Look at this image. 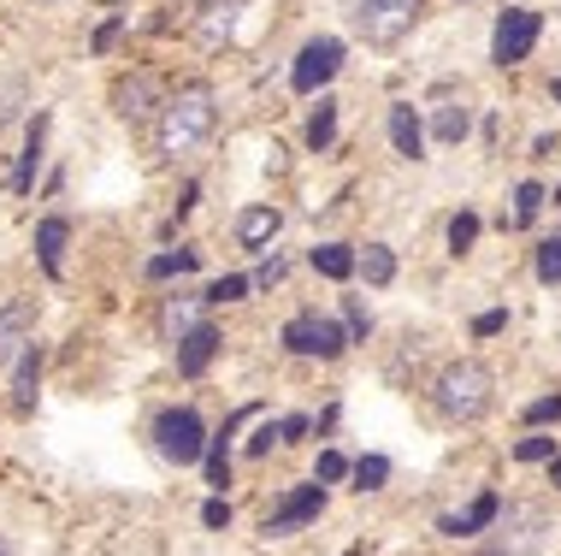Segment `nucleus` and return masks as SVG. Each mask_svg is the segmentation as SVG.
I'll return each mask as SVG.
<instances>
[{
	"label": "nucleus",
	"instance_id": "f257e3e1",
	"mask_svg": "<svg viewBox=\"0 0 561 556\" xmlns=\"http://www.w3.org/2000/svg\"><path fill=\"white\" fill-rule=\"evenodd\" d=\"M214 125H219V95H214V83H202V78L178 83L172 95H165L160 118H154V148H160V160H190L195 148L214 137Z\"/></svg>",
	"mask_w": 561,
	"mask_h": 556
},
{
	"label": "nucleus",
	"instance_id": "f03ea898",
	"mask_svg": "<svg viewBox=\"0 0 561 556\" xmlns=\"http://www.w3.org/2000/svg\"><path fill=\"white\" fill-rule=\"evenodd\" d=\"M432 402L444 420H461V427H473V420L491 415L496 402V373L479 362V355H461V362H449L444 373L432 379Z\"/></svg>",
	"mask_w": 561,
	"mask_h": 556
},
{
	"label": "nucleus",
	"instance_id": "7ed1b4c3",
	"mask_svg": "<svg viewBox=\"0 0 561 556\" xmlns=\"http://www.w3.org/2000/svg\"><path fill=\"white\" fill-rule=\"evenodd\" d=\"M420 0H348V30H355L367 48H397L414 30Z\"/></svg>",
	"mask_w": 561,
	"mask_h": 556
},
{
	"label": "nucleus",
	"instance_id": "20e7f679",
	"mask_svg": "<svg viewBox=\"0 0 561 556\" xmlns=\"http://www.w3.org/2000/svg\"><path fill=\"white\" fill-rule=\"evenodd\" d=\"M154 450L165 462H178V468H190V462L207 456V427L195 409H165L154 420Z\"/></svg>",
	"mask_w": 561,
	"mask_h": 556
},
{
	"label": "nucleus",
	"instance_id": "39448f33",
	"mask_svg": "<svg viewBox=\"0 0 561 556\" xmlns=\"http://www.w3.org/2000/svg\"><path fill=\"white\" fill-rule=\"evenodd\" d=\"M538 36H543V19H538V12H533V7H508L503 19H496L491 59H496L503 71H508V66H520V59L538 48Z\"/></svg>",
	"mask_w": 561,
	"mask_h": 556
},
{
	"label": "nucleus",
	"instance_id": "423d86ee",
	"mask_svg": "<svg viewBox=\"0 0 561 556\" xmlns=\"http://www.w3.org/2000/svg\"><path fill=\"white\" fill-rule=\"evenodd\" d=\"M348 326H331V320H313V314H301V320L284 326V350L290 355H320V362H337L348 350Z\"/></svg>",
	"mask_w": 561,
	"mask_h": 556
},
{
	"label": "nucleus",
	"instance_id": "0eeeda50",
	"mask_svg": "<svg viewBox=\"0 0 561 556\" xmlns=\"http://www.w3.org/2000/svg\"><path fill=\"white\" fill-rule=\"evenodd\" d=\"M337 71H343V42L337 36H313L290 66V89L296 95H313V89H325Z\"/></svg>",
	"mask_w": 561,
	"mask_h": 556
},
{
	"label": "nucleus",
	"instance_id": "6e6552de",
	"mask_svg": "<svg viewBox=\"0 0 561 556\" xmlns=\"http://www.w3.org/2000/svg\"><path fill=\"white\" fill-rule=\"evenodd\" d=\"M237 19H242V0H207V7L190 19L195 48H202V54H219L225 42L237 36Z\"/></svg>",
	"mask_w": 561,
	"mask_h": 556
},
{
	"label": "nucleus",
	"instance_id": "1a4fd4ad",
	"mask_svg": "<svg viewBox=\"0 0 561 556\" xmlns=\"http://www.w3.org/2000/svg\"><path fill=\"white\" fill-rule=\"evenodd\" d=\"M325 509V479H313V486H301V491H290L278 509L266 515V538H290L296 527H308L313 515Z\"/></svg>",
	"mask_w": 561,
	"mask_h": 556
},
{
	"label": "nucleus",
	"instance_id": "9d476101",
	"mask_svg": "<svg viewBox=\"0 0 561 556\" xmlns=\"http://www.w3.org/2000/svg\"><path fill=\"white\" fill-rule=\"evenodd\" d=\"M242 420H254V409H237V415L214 432V439H207V456H202V462H207V486H214V491L231 486V439H237Z\"/></svg>",
	"mask_w": 561,
	"mask_h": 556
},
{
	"label": "nucleus",
	"instance_id": "9b49d317",
	"mask_svg": "<svg viewBox=\"0 0 561 556\" xmlns=\"http://www.w3.org/2000/svg\"><path fill=\"white\" fill-rule=\"evenodd\" d=\"M113 101H118V118H130V125H142L148 113L165 107V101L154 95V78H148V71H130V78L113 89Z\"/></svg>",
	"mask_w": 561,
	"mask_h": 556
},
{
	"label": "nucleus",
	"instance_id": "f8f14e48",
	"mask_svg": "<svg viewBox=\"0 0 561 556\" xmlns=\"http://www.w3.org/2000/svg\"><path fill=\"white\" fill-rule=\"evenodd\" d=\"M219 332H214V326H195V332H184V338H178V373H184V379H202V373H207V362H214V355H219Z\"/></svg>",
	"mask_w": 561,
	"mask_h": 556
},
{
	"label": "nucleus",
	"instance_id": "ddd939ff",
	"mask_svg": "<svg viewBox=\"0 0 561 556\" xmlns=\"http://www.w3.org/2000/svg\"><path fill=\"white\" fill-rule=\"evenodd\" d=\"M36 385H42V343L30 338L19 350V362H12V409L19 415L36 409Z\"/></svg>",
	"mask_w": 561,
	"mask_h": 556
},
{
	"label": "nucleus",
	"instance_id": "4468645a",
	"mask_svg": "<svg viewBox=\"0 0 561 556\" xmlns=\"http://www.w3.org/2000/svg\"><path fill=\"white\" fill-rule=\"evenodd\" d=\"M30 326H36V303H7L0 308V362H19V350L30 343Z\"/></svg>",
	"mask_w": 561,
	"mask_h": 556
},
{
	"label": "nucleus",
	"instance_id": "2eb2a0df",
	"mask_svg": "<svg viewBox=\"0 0 561 556\" xmlns=\"http://www.w3.org/2000/svg\"><path fill=\"white\" fill-rule=\"evenodd\" d=\"M278 231H284V214H278V207H272V202L249 207V214L237 219V243H242V249H266V243H272V237H278Z\"/></svg>",
	"mask_w": 561,
	"mask_h": 556
},
{
	"label": "nucleus",
	"instance_id": "dca6fc26",
	"mask_svg": "<svg viewBox=\"0 0 561 556\" xmlns=\"http://www.w3.org/2000/svg\"><path fill=\"white\" fill-rule=\"evenodd\" d=\"M390 148H397L402 160H420V148H426V125H420V113L408 107V101L390 107Z\"/></svg>",
	"mask_w": 561,
	"mask_h": 556
},
{
	"label": "nucleus",
	"instance_id": "f3484780",
	"mask_svg": "<svg viewBox=\"0 0 561 556\" xmlns=\"http://www.w3.org/2000/svg\"><path fill=\"white\" fill-rule=\"evenodd\" d=\"M202 303L207 296H165V308H160V332L165 338H184V332H195V326H202Z\"/></svg>",
	"mask_w": 561,
	"mask_h": 556
},
{
	"label": "nucleus",
	"instance_id": "a211bd4d",
	"mask_svg": "<svg viewBox=\"0 0 561 556\" xmlns=\"http://www.w3.org/2000/svg\"><path fill=\"white\" fill-rule=\"evenodd\" d=\"M496 515H503V503H496L491 491H484V498L467 509V515H444V521H437V533H449V538H473L479 527H491Z\"/></svg>",
	"mask_w": 561,
	"mask_h": 556
},
{
	"label": "nucleus",
	"instance_id": "6ab92c4d",
	"mask_svg": "<svg viewBox=\"0 0 561 556\" xmlns=\"http://www.w3.org/2000/svg\"><path fill=\"white\" fill-rule=\"evenodd\" d=\"M66 237H71L66 219H42L36 225V254H42V273L48 279H59V266H66Z\"/></svg>",
	"mask_w": 561,
	"mask_h": 556
},
{
	"label": "nucleus",
	"instance_id": "aec40b11",
	"mask_svg": "<svg viewBox=\"0 0 561 556\" xmlns=\"http://www.w3.org/2000/svg\"><path fill=\"white\" fill-rule=\"evenodd\" d=\"M42 137H48V113H36V125H30V137H24V155H19V167H12V195H24L30 190V178H36V160H42Z\"/></svg>",
	"mask_w": 561,
	"mask_h": 556
},
{
	"label": "nucleus",
	"instance_id": "412c9836",
	"mask_svg": "<svg viewBox=\"0 0 561 556\" xmlns=\"http://www.w3.org/2000/svg\"><path fill=\"white\" fill-rule=\"evenodd\" d=\"M355 266H360V254L348 249V243H320V249H313V273L331 279V284L355 279Z\"/></svg>",
	"mask_w": 561,
	"mask_h": 556
},
{
	"label": "nucleus",
	"instance_id": "4be33fe9",
	"mask_svg": "<svg viewBox=\"0 0 561 556\" xmlns=\"http://www.w3.org/2000/svg\"><path fill=\"white\" fill-rule=\"evenodd\" d=\"M355 273L367 279L373 291H385V284L397 279V249H390V243H367V249H360V266H355Z\"/></svg>",
	"mask_w": 561,
	"mask_h": 556
},
{
	"label": "nucleus",
	"instance_id": "5701e85b",
	"mask_svg": "<svg viewBox=\"0 0 561 556\" xmlns=\"http://www.w3.org/2000/svg\"><path fill=\"white\" fill-rule=\"evenodd\" d=\"M467 131H473V118H467V107H461V101H449V107H437V118H432V137H437V143H461Z\"/></svg>",
	"mask_w": 561,
	"mask_h": 556
},
{
	"label": "nucleus",
	"instance_id": "b1692460",
	"mask_svg": "<svg viewBox=\"0 0 561 556\" xmlns=\"http://www.w3.org/2000/svg\"><path fill=\"white\" fill-rule=\"evenodd\" d=\"M331 143H337V101H320V113L308 118V148H313V155H325Z\"/></svg>",
	"mask_w": 561,
	"mask_h": 556
},
{
	"label": "nucleus",
	"instance_id": "393cba45",
	"mask_svg": "<svg viewBox=\"0 0 561 556\" xmlns=\"http://www.w3.org/2000/svg\"><path fill=\"white\" fill-rule=\"evenodd\" d=\"M195 266H202V254H195V249H178V254H154V261H148V279H172V273H195Z\"/></svg>",
	"mask_w": 561,
	"mask_h": 556
},
{
	"label": "nucleus",
	"instance_id": "a878e982",
	"mask_svg": "<svg viewBox=\"0 0 561 556\" xmlns=\"http://www.w3.org/2000/svg\"><path fill=\"white\" fill-rule=\"evenodd\" d=\"M533 273H538V284H561V237H543V243H538Z\"/></svg>",
	"mask_w": 561,
	"mask_h": 556
},
{
	"label": "nucleus",
	"instance_id": "bb28decb",
	"mask_svg": "<svg viewBox=\"0 0 561 556\" xmlns=\"http://www.w3.org/2000/svg\"><path fill=\"white\" fill-rule=\"evenodd\" d=\"M254 291V279H242V273H225L207 284V303H242V296Z\"/></svg>",
	"mask_w": 561,
	"mask_h": 556
},
{
	"label": "nucleus",
	"instance_id": "cd10ccee",
	"mask_svg": "<svg viewBox=\"0 0 561 556\" xmlns=\"http://www.w3.org/2000/svg\"><path fill=\"white\" fill-rule=\"evenodd\" d=\"M390 479V462L385 456H360L355 462V491H378Z\"/></svg>",
	"mask_w": 561,
	"mask_h": 556
},
{
	"label": "nucleus",
	"instance_id": "c85d7f7f",
	"mask_svg": "<svg viewBox=\"0 0 561 556\" xmlns=\"http://www.w3.org/2000/svg\"><path fill=\"white\" fill-rule=\"evenodd\" d=\"M473 243H479V214H455V219H449V249L467 254Z\"/></svg>",
	"mask_w": 561,
	"mask_h": 556
},
{
	"label": "nucleus",
	"instance_id": "c756f323",
	"mask_svg": "<svg viewBox=\"0 0 561 556\" xmlns=\"http://www.w3.org/2000/svg\"><path fill=\"white\" fill-rule=\"evenodd\" d=\"M538 207H543V190L538 184H520V190H514V219L508 225H533Z\"/></svg>",
	"mask_w": 561,
	"mask_h": 556
},
{
	"label": "nucleus",
	"instance_id": "7c9ffc66",
	"mask_svg": "<svg viewBox=\"0 0 561 556\" xmlns=\"http://www.w3.org/2000/svg\"><path fill=\"white\" fill-rule=\"evenodd\" d=\"M514 456L520 462H556V439H543V432H533V439L514 444Z\"/></svg>",
	"mask_w": 561,
	"mask_h": 556
},
{
	"label": "nucleus",
	"instance_id": "2f4dec72",
	"mask_svg": "<svg viewBox=\"0 0 561 556\" xmlns=\"http://www.w3.org/2000/svg\"><path fill=\"white\" fill-rule=\"evenodd\" d=\"M550 420H561V390H556V397L526 402V427H550Z\"/></svg>",
	"mask_w": 561,
	"mask_h": 556
},
{
	"label": "nucleus",
	"instance_id": "473e14b6",
	"mask_svg": "<svg viewBox=\"0 0 561 556\" xmlns=\"http://www.w3.org/2000/svg\"><path fill=\"white\" fill-rule=\"evenodd\" d=\"M284 273H290V261H284V254H266V261L254 266V291H272V284H278Z\"/></svg>",
	"mask_w": 561,
	"mask_h": 556
},
{
	"label": "nucleus",
	"instance_id": "72a5a7b5",
	"mask_svg": "<svg viewBox=\"0 0 561 556\" xmlns=\"http://www.w3.org/2000/svg\"><path fill=\"white\" fill-rule=\"evenodd\" d=\"M343 474H355V468H348V462L337 456V450H325V456H320V468H313V479H325V486H337Z\"/></svg>",
	"mask_w": 561,
	"mask_h": 556
},
{
	"label": "nucleus",
	"instance_id": "f704fd0d",
	"mask_svg": "<svg viewBox=\"0 0 561 556\" xmlns=\"http://www.w3.org/2000/svg\"><path fill=\"white\" fill-rule=\"evenodd\" d=\"M202 527H214V533L231 527V503H225V498H207V503H202Z\"/></svg>",
	"mask_w": 561,
	"mask_h": 556
},
{
	"label": "nucleus",
	"instance_id": "c9c22d12",
	"mask_svg": "<svg viewBox=\"0 0 561 556\" xmlns=\"http://www.w3.org/2000/svg\"><path fill=\"white\" fill-rule=\"evenodd\" d=\"M343 308H348V338H355V343H367V332H373V320H367V308H360V303H355V296H348V303H343Z\"/></svg>",
	"mask_w": 561,
	"mask_h": 556
},
{
	"label": "nucleus",
	"instance_id": "e433bc0d",
	"mask_svg": "<svg viewBox=\"0 0 561 556\" xmlns=\"http://www.w3.org/2000/svg\"><path fill=\"white\" fill-rule=\"evenodd\" d=\"M503 326H508V314H503V308H491V314H479V320H473V338H496Z\"/></svg>",
	"mask_w": 561,
	"mask_h": 556
},
{
	"label": "nucleus",
	"instance_id": "4c0bfd02",
	"mask_svg": "<svg viewBox=\"0 0 561 556\" xmlns=\"http://www.w3.org/2000/svg\"><path fill=\"white\" fill-rule=\"evenodd\" d=\"M113 36H118V19H107V24L95 30V54H107V48H113Z\"/></svg>",
	"mask_w": 561,
	"mask_h": 556
},
{
	"label": "nucleus",
	"instance_id": "58836bf2",
	"mask_svg": "<svg viewBox=\"0 0 561 556\" xmlns=\"http://www.w3.org/2000/svg\"><path fill=\"white\" fill-rule=\"evenodd\" d=\"M550 479H556V491H561V456L550 462Z\"/></svg>",
	"mask_w": 561,
	"mask_h": 556
},
{
	"label": "nucleus",
	"instance_id": "ea45409f",
	"mask_svg": "<svg viewBox=\"0 0 561 556\" xmlns=\"http://www.w3.org/2000/svg\"><path fill=\"white\" fill-rule=\"evenodd\" d=\"M550 95H556V107H561V78H556V83H550Z\"/></svg>",
	"mask_w": 561,
	"mask_h": 556
},
{
	"label": "nucleus",
	"instance_id": "a19ab883",
	"mask_svg": "<svg viewBox=\"0 0 561 556\" xmlns=\"http://www.w3.org/2000/svg\"><path fill=\"white\" fill-rule=\"evenodd\" d=\"M556 202H561V190H556Z\"/></svg>",
	"mask_w": 561,
	"mask_h": 556
},
{
	"label": "nucleus",
	"instance_id": "79ce46f5",
	"mask_svg": "<svg viewBox=\"0 0 561 556\" xmlns=\"http://www.w3.org/2000/svg\"><path fill=\"white\" fill-rule=\"evenodd\" d=\"M348 556H355V551H348Z\"/></svg>",
	"mask_w": 561,
	"mask_h": 556
},
{
	"label": "nucleus",
	"instance_id": "37998d69",
	"mask_svg": "<svg viewBox=\"0 0 561 556\" xmlns=\"http://www.w3.org/2000/svg\"><path fill=\"white\" fill-rule=\"evenodd\" d=\"M0 556H7V551H0Z\"/></svg>",
	"mask_w": 561,
	"mask_h": 556
}]
</instances>
